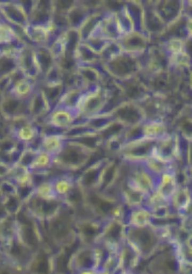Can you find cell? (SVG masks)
Segmentation results:
<instances>
[{"instance_id": "cell-1", "label": "cell", "mask_w": 192, "mask_h": 274, "mask_svg": "<svg viewBox=\"0 0 192 274\" xmlns=\"http://www.w3.org/2000/svg\"><path fill=\"white\" fill-rule=\"evenodd\" d=\"M24 235L27 243L31 245H35L37 244L36 237L31 229L25 230Z\"/></svg>"}, {"instance_id": "cell-2", "label": "cell", "mask_w": 192, "mask_h": 274, "mask_svg": "<svg viewBox=\"0 0 192 274\" xmlns=\"http://www.w3.org/2000/svg\"><path fill=\"white\" fill-rule=\"evenodd\" d=\"M49 263L46 258H43L40 261H39L37 267V270L38 272L46 274L49 271Z\"/></svg>"}]
</instances>
